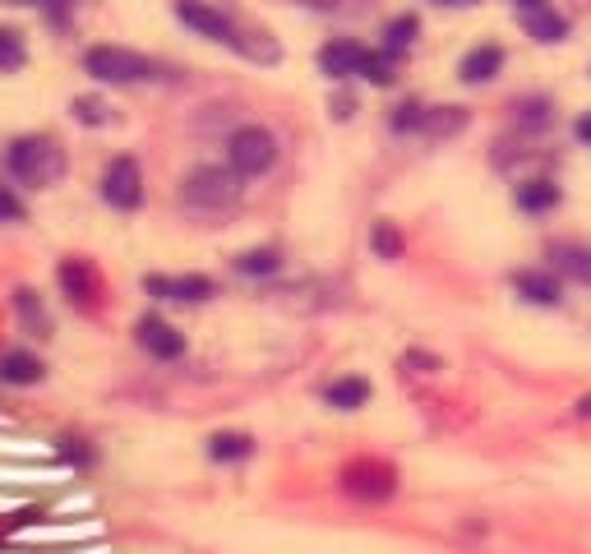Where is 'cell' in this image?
<instances>
[{"label": "cell", "mask_w": 591, "mask_h": 554, "mask_svg": "<svg viewBox=\"0 0 591 554\" xmlns=\"http://www.w3.org/2000/svg\"><path fill=\"white\" fill-rule=\"evenodd\" d=\"M227 162L241 181L249 176H264L268 166L277 162V138L264 130V125H241L232 138H227Z\"/></svg>", "instance_id": "cell-4"}, {"label": "cell", "mask_w": 591, "mask_h": 554, "mask_svg": "<svg viewBox=\"0 0 591 554\" xmlns=\"http://www.w3.org/2000/svg\"><path fill=\"white\" fill-rule=\"evenodd\" d=\"M518 204H522L527 213H546V208L559 204V185L546 181V176H531V181L518 185Z\"/></svg>", "instance_id": "cell-17"}, {"label": "cell", "mask_w": 591, "mask_h": 554, "mask_svg": "<svg viewBox=\"0 0 591 554\" xmlns=\"http://www.w3.org/2000/svg\"><path fill=\"white\" fill-rule=\"evenodd\" d=\"M467 125V111L462 106H426V121H420V134L430 138H448Z\"/></svg>", "instance_id": "cell-16"}, {"label": "cell", "mask_w": 591, "mask_h": 554, "mask_svg": "<svg viewBox=\"0 0 591 554\" xmlns=\"http://www.w3.org/2000/svg\"><path fill=\"white\" fill-rule=\"evenodd\" d=\"M28 61V51H23V38L14 33V28H0V70H23Z\"/></svg>", "instance_id": "cell-24"}, {"label": "cell", "mask_w": 591, "mask_h": 554, "mask_svg": "<svg viewBox=\"0 0 591 554\" xmlns=\"http://www.w3.org/2000/svg\"><path fill=\"white\" fill-rule=\"evenodd\" d=\"M439 6H481V0H439Z\"/></svg>", "instance_id": "cell-32"}, {"label": "cell", "mask_w": 591, "mask_h": 554, "mask_svg": "<svg viewBox=\"0 0 591 554\" xmlns=\"http://www.w3.org/2000/svg\"><path fill=\"white\" fill-rule=\"evenodd\" d=\"M176 19L181 23H190L200 38H208V42H227V47H236L241 42V33H236V23L222 14V10H213V6H204V0H176Z\"/></svg>", "instance_id": "cell-7"}, {"label": "cell", "mask_w": 591, "mask_h": 554, "mask_svg": "<svg viewBox=\"0 0 591 554\" xmlns=\"http://www.w3.org/2000/svg\"><path fill=\"white\" fill-rule=\"evenodd\" d=\"M0 379H6V383H38L42 379V360L28 356V351L0 356Z\"/></svg>", "instance_id": "cell-19"}, {"label": "cell", "mask_w": 591, "mask_h": 554, "mask_svg": "<svg viewBox=\"0 0 591 554\" xmlns=\"http://www.w3.org/2000/svg\"><path fill=\"white\" fill-rule=\"evenodd\" d=\"M10 172L23 181V185H33V189H47L65 176V148L55 144V138L47 134H23L10 144Z\"/></svg>", "instance_id": "cell-1"}, {"label": "cell", "mask_w": 591, "mask_h": 554, "mask_svg": "<svg viewBox=\"0 0 591 554\" xmlns=\"http://www.w3.org/2000/svg\"><path fill=\"white\" fill-rule=\"evenodd\" d=\"M343 490L379 504V499H388L393 490H398V471H393L388 462H379V458H356V462L343 466Z\"/></svg>", "instance_id": "cell-5"}, {"label": "cell", "mask_w": 591, "mask_h": 554, "mask_svg": "<svg viewBox=\"0 0 591 554\" xmlns=\"http://www.w3.org/2000/svg\"><path fill=\"white\" fill-rule=\"evenodd\" d=\"M513 287H518L531 305H559V283H554L550 273H541V268L518 273V277H513Z\"/></svg>", "instance_id": "cell-15"}, {"label": "cell", "mask_w": 591, "mask_h": 554, "mask_svg": "<svg viewBox=\"0 0 591 554\" xmlns=\"http://www.w3.org/2000/svg\"><path fill=\"white\" fill-rule=\"evenodd\" d=\"M522 28H527V38H537V42H564L569 38V19L550 6L522 10Z\"/></svg>", "instance_id": "cell-11"}, {"label": "cell", "mask_w": 591, "mask_h": 554, "mask_svg": "<svg viewBox=\"0 0 591 554\" xmlns=\"http://www.w3.org/2000/svg\"><path fill=\"white\" fill-rule=\"evenodd\" d=\"M102 199L111 208H125V213L144 204V172H139L134 157H116L102 172Z\"/></svg>", "instance_id": "cell-6"}, {"label": "cell", "mask_w": 591, "mask_h": 554, "mask_svg": "<svg viewBox=\"0 0 591 554\" xmlns=\"http://www.w3.org/2000/svg\"><path fill=\"white\" fill-rule=\"evenodd\" d=\"M324 402L337 407V411H356L370 402V379H360V375H347V379H333L324 388Z\"/></svg>", "instance_id": "cell-13"}, {"label": "cell", "mask_w": 591, "mask_h": 554, "mask_svg": "<svg viewBox=\"0 0 591 554\" xmlns=\"http://www.w3.org/2000/svg\"><path fill=\"white\" fill-rule=\"evenodd\" d=\"M14 310H19V319L33 328V332H47V328H51V324H47V310H42V300H38V291L19 287V291H14Z\"/></svg>", "instance_id": "cell-21"}, {"label": "cell", "mask_w": 591, "mask_h": 554, "mask_svg": "<svg viewBox=\"0 0 591 554\" xmlns=\"http://www.w3.org/2000/svg\"><path fill=\"white\" fill-rule=\"evenodd\" d=\"M499 70H503V51H499L495 42H486V47L467 51V55H462V65H458L462 83H490Z\"/></svg>", "instance_id": "cell-12"}, {"label": "cell", "mask_w": 591, "mask_h": 554, "mask_svg": "<svg viewBox=\"0 0 591 554\" xmlns=\"http://www.w3.org/2000/svg\"><path fill=\"white\" fill-rule=\"evenodd\" d=\"M74 121H83V125H106L111 121V111H106V102H98V98H74Z\"/></svg>", "instance_id": "cell-27"}, {"label": "cell", "mask_w": 591, "mask_h": 554, "mask_svg": "<svg viewBox=\"0 0 591 554\" xmlns=\"http://www.w3.org/2000/svg\"><path fill=\"white\" fill-rule=\"evenodd\" d=\"M518 10H531V6H550V0H513Z\"/></svg>", "instance_id": "cell-31"}, {"label": "cell", "mask_w": 591, "mask_h": 554, "mask_svg": "<svg viewBox=\"0 0 591 554\" xmlns=\"http://www.w3.org/2000/svg\"><path fill=\"white\" fill-rule=\"evenodd\" d=\"M296 6H305V10H337L343 0H296Z\"/></svg>", "instance_id": "cell-29"}, {"label": "cell", "mask_w": 591, "mask_h": 554, "mask_svg": "<svg viewBox=\"0 0 591 554\" xmlns=\"http://www.w3.org/2000/svg\"><path fill=\"white\" fill-rule=\"evenodd\" d=\"M277 264H283V259H277V249H245V255L236 259V268L241 273H249V277H264V273H277Z\"/></svg>", "instance_id": "cell-25"}, {"label": "cell", "mask_w": 591, "mask_h": 554, "mask_svg": "<svg viewBox=\"0 0 591 554\" xmlns=\"http://www.w3.org/2000/svg\"><path fill=\"white\" fill-rule=\"evenodd\" d=\"M375 255L379 259H398L403 255V236H398L393 222H379V227H375Z\"/></svg>", "instance_id": "cell-26"}, {"label": "cell", "mask_w": 591, "mask_h": 554, "mask_svg": "<svg viewBox=\"0 0 591 554\" xmlns=\"http://www.w3.org/2000/svg\"><path fill=\"white\" fill-rule=\"evenodd\" d=\"M134 338H139V347H144L149 356H157V360H176L181 351H185V338L181 332L166 324V319H157V315H144L134 324Z\"/></svg>", "instance_id": "cell-9"}, {"label": "cell", "mask_w": 591, "mask_h": 554, "mask_svg": "<svg viewBox=\"0 0 591 554\" xmlns=\"http://www.w3.org/2000/svg\"><path fill=\"white\" fill-rule=\"evenodd\" d=\"M181 199L194 213H222L241 199V176L232 166H200V172H190Z\"/></svg>", "instance_id": "cell-2"}, {"label": "cell", "mask_w": 591, "mask_h": 554, "mask_svg": "<svg viewBox=\"0 0 591 554\" xmlns=\"http://www.w3.org/2000/svg\"><path fill=\"white\" fill-rule=\"evenodd\" d=\"M578 411H582V416H591V393L582 398V407H578Z\"/></svg>", "instance_id": "cell-34"}, {"label": "cell", "mask_w": 591, "mask_h": 554, "mask_svg": "<svg viewBox=\"0 0 591 554\" xmlns=\"http://www.w3.org/2000/svg\"><path fill=\"white\" fill-rule=\"evenodd\" d=\"M365 61H370V51L360 42H328L319 51V70L328 79H356V74H365Z\"/></svg>", "instance_id": "cell-10"}, {"label": "cell", "mask_w": 591, "mask_h": 554, "mask_svg": "<svg viewBox=\"0 0 591 554\" xmlns=\"http://www.w3.org/2000/svg\"><path fill=\"white\" fill-rule=\"evenodd\" d=\"M360 79H370V83H379V89H388V83L398 79V55H393V51H370V61H365Z\"/></svg>", "instance_id": "cell-23"}, {"label": "cell", "mask_w": 591, "mask_h": 554, "mask_svg": "<svg viewBox=\"0 0 591 554\" xmlns=\"http://www.w3.org/2000/svg\"><path fill=\"white\" fill-rule=\"evenodd\" d=\"M10 6H51V0H10Z\"/></svg>", "instance_id": "cell-33"}, {"label": "cell", "mask_w": 591, "mask_h": 554, "mask_svg": "<svg viewBox=\"0 0 591 554\" xmlns=\"http://www.w3.org/2000/svg\"><path fill=\"white\" fill-rule=\"evenodd\" d=\"M144 291L149 296H157V300H190V305H200V300H208L217 287L208 283V277H200V273H185V277H144Z\"/></svg>", "instance_id": "cell-8"}, {"label": "cell", "mask_w": 591, "mask_h": 554, "mask_svg": "<svg viewBox=\"0 0 591 554\" xmlns=\"http://www.w3.org/2000/svg\"><path fill=\"white\" fill-rule=\"evenodd\" d=\"M61 287H65L70 300L93 305V296H98V273L83 264V259H65V264H61Z\"/></svg>", "instance_id": "cell-14"}, {"label": "cell", "mask_w": 591, "mask_h": 554, "mask_svg": "<svg viewBox=\"0 0 591 554\" xmlns=\"http://www.w3.org/2000/svg\"><path fill=\"white\" fill-rule=\"evenodd\" d=\"M416 14H403V19H393L388 28H384V51H393V55H403L407 47H411V38H416Z\"/></svg>", "instance_id": "cell-22"}, {"label": "cell", "mask_w": 591, "mask_h": 554, "mask_svg": "<svg viewBox=\"0 0 591 554\" xmlns=\"http://www.w3.org/2000/svg\"><path fill=\"white\" fill-rule=\"evenodd\" d=\"M573 130H578L582 144H591V111H587V116H578V125H573Z\"/></svg>", "instance_id": "cell-30"}, {"label": "cell", "mask_w": 591, "mask_h": 554, "mask_svg": "<svg viewBox=\"0 0 591 554\" xmlns=\"http://www.w3.org/2000/svg\"><path fill=\"white\" fill-rule=\"evenodd\" d=\"M19 217H23V204L14 199L6 185H0V222H19Z\"/></svg>", "instance_id": "cell-28"}, {"label": "cell", "mask_w": 591, "mask_h": 554, "mask_svg": "<svg viewBox=\"0 0 591 554\" xmlns=\"http://www.w3.org/2000/svg\"><path fill=\"white\" fill-rule=\"evenodd\" d=\"M550 255H554V264L564 268L569 277H578V283H587V287H591V249H582V245H569V240H559V245L550 249Z\"/></svg>", "instance_id": "cell-20"}, {"label": "cell", "mask_w": 591, "mask_h": 554, "mask_svg": "<svg viewBox=\"0 0 591 554\" xmlns=\"http://www.w3.org/2000/svg\"><path fill=\"white\" fill-rule=\"evenodd\" d=\"M249 453H255V439H249V434L222 430V434L208 439V458H213V462H241V458H249Z\"/></svg>", "instance_id": "cell-18"}, {"label": "cell", "mask_w": 591, "mask_h": 554, "mask_svg": "<svg viewBox=\"0 0 591 554\" xmlns=\"http://www.w3.org/2000/svg\"><path fill=\"white\" fill-rule=\"evenodd\" d=\"M83 70H89L98 83H144L157 74V65L149 55H139L130 47H93L83 55Z\"/></svg>", "instance_id": "cell-3"}]
</instances>
